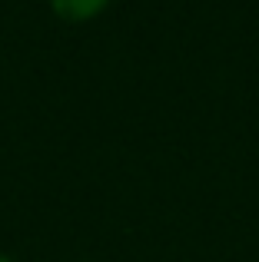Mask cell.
Instances as JSON below:
<instances>
[{
  "label": "cell",
  "mask_w": 259,
  "mask_h": 262,
  "mask_svg": "<svg viewBox=\"0 0 259 262\" xmlns=\"http://www.w3.org/2000/svg\"><path fill=\"white\" fill-rule=\"evenodd\" d=\"M50 7L57 10V17L63 20H90L93 13H100L106 7V0H50Z\"/></svg>",
  "instance_id": "1"
},
{
  "label": "cell",
  "mask_w": 259,
  "mask_h": 262,
  "mask_svg": "<svg viewBox=\"0 0 259 262\" xmlns=\"http://www.w3.org/2000/svg\"><path fill=\"white\" fill-rule=\"evenodd\" d=\"M0 262H13V259H7V256H0Z\"/></svg>",
  "instance_id": "2"
}]
</instances>
